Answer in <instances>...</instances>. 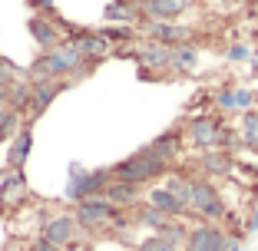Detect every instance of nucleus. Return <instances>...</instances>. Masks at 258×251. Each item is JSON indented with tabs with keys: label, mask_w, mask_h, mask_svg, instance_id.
Returning a JSON list of instances; mask_svg holds the SVG:
<instances>
[{
	"label": "nucleus",
	"mask_w": 258,
	"mask_h": 251,
	"mask_svg": "<svg viewBox=\"0 0 258 251\" xmlns=\"http://www.w3.org/2000/svg\"><path fill=\"white\" fill-rule=\"evenodd\" d=\"M83 73H93V66L83 60V53L76 50L70 40L56 43L53 50H46L33 60V66L27 69V79L37 83V79H67V76H83Z\"/></svg>",
	"instance_id": "obj_1"
},
{
	"label": "nucleus",
	"mask_w": 258,
	"mask_h": 251,
	"mask_svg": "<svg viewBox=\"0 0 258 251\" xmlns=\"http://www.w3.org/2000/svg\"><path fill=\"white\" fill-rule=\"evenodd\" d=\"M113 179H122V182H133V185H146V182H152V179H159V175H166L169 172V162H162L159 155L152 152L149 145L146 149H139V152H133L129 159H122V162H116L113 169Z\"/></svg>",
	"instance_id": "obj_2"
},
{
	"label": "nucleus",
	"mask_w": 258,
	"mask_h": 251,
	"mask_svg": "<svg viewBox=\"0 0 258 251\" xmlns=\"http://www.w3.org/2000/svg\"><path fill=\"white\" fill-rule=\"evenodd\" d=\"M113 179L109 169H86L80 162H70V182H67V192L63 195L70 202H83V198H93V195H103Z\"/></svg>",
	"instance_id": "obj_3"
},
{
	"label": "nucleus",
	"mask_w": 258,
	"mask_h": 251,
	"mask_svg": "<svg viewBox=\"0 0 258 251\" xmlns=\"http://www.w3.org/2000/svg\"><path fill=\"white\" fill-rule=\"evenodd\" d=\"M189 208L199 215V218H205V221L225 218V202H222L219 189H215L212 182H205V179H196V182H192V202H189Z\"/></svg>",
	"instance_id": "obj_4"
},
{
	"label": "nucleus",
	"mask_w": 258,
	"mask_h": 251,
	"mask_svg": "<svg viewBox=\"0 0 258 251\" xmlns=\"http://www.w3.org/2000/svg\"><path fill=\"white\" fill-rule=\"evenodd\" d=\"M67 90V79H37V83H30V103H27V119L37 122L40 116L50 109V103H53L60 93Z\"/></svg>",
	"instance_id": "obj_5"
},
{
	"label": "nucleus",
	"mask_w": 258,
	"mask_h": 251,
	"mask_svg": "<svg viewBox=\"0 0 258 251\" xmlns=\"http://www.w3.org/2000/svg\"><path fill=\"white\" fill-rule=\"evenodd\" d=\"M116 205H109L103 195H93V198H83V202H76V225L80 228H103V225H109V218H113Z\"/></svg>",
	"instance_id": "obj_6"
},
{
	"label": "nucleus",
	"mask_w": 258,
	"mask_h": 251,
	"mask_svg": "<svg viewBox=\"0 0 258 251\" xmlns=\"http://www.w3.org/2000/svg\"><path fill=\"white\" fill-rule=\"evenodd\" d=\"M228 235L219 228V225H199L185 235V251H225Z\"/></svg>",
	"instance_id": "obj_7"
},
{
	"label": "nucleus",
	"mask_w": 258,
	"mask_h": 251,
	"mask_svg": "<svg viewBox=\"0 0 258 251\" xmlns=\"http://www.w3.org/2000/svg\"><path fill=\"white\" fill-rule=\"evenodd\" d=\"M189 139L199 149H215V145L222 142L219 119H212V116H196V119L189 122Z\"/></svg>",
	"instance_id": "obj_8"
},
{
	"label": "nucleus",
	"mask_w": 258,
	"mask_h": 251,
	"mask_svg": "<svg viewBox=\"0 0 258 251\" xmlns=\"http://www.w3.org/2000/svg\"><path fill=\"white\" fill-rule=\"evenodd\" d=\"M189 7H192V0H143L139 14L146 20H179Z\"/></svg>",
	"instance_id": "obj_9"
},
{
	"label": "nucleus",
	"mask_w": 258,
	"mask_h": 251,
	"mask_svg": "<svg viewBox=\"0 0 258 251\" xmlns=\"http://www.w3.org/2000/svg\"><path fill=\"white\" fill-rule=\"evenodd\" d=\"M146 37L152 43H162V46H179V43H185L189 33L175 20H146Z\"/></svg>",
	"instance_id": "obj_10"
},
{
	"label": "nucleus",
	"mask_w": 258,
	"mask_h": 251,
	"mask_svg": "<svg viewBox=\"0 0 258 251\" xmlns=\"http://www.w3.org/2000/svg\"><path fill=\"white\" fill-rule=\"evenodd\" d=\"M27 30H30L33 43H37L40 50H53L56 43H63V40H60V30H56V23H50V17L33 14L30 20H27Z\"/></svg>",
	"instance_id": "obj_11"
},
{
	"label": "nucleus",
	"mask_w": 258,
	"mask_h": 251,
	"mask_svg": "<svg viewBox=\"0 0 258 251\" xmlns=\"http://www.w3.org/2000/svg\"><path fill=\"white\" fill-rule=\"evenodd\" d=\"M43 238H46V241H53L56 248L70 244L76 238V218H73V215H56V218H50L43 225Z\"/></svg>",
	"instance_id": "obj_12"
},
{
	"label": "nucleus",
	"mask_w": 258,
	"mask_h": 251,
	"mask_svg": "<svg viewBox=\"0 0 258 251\" xmlns=\"http://www.w3.org/2000/svg\"><path fill=\"white\" fill-rule=\"evenodd\" d=\"M103 198H106L109 205H116V208H129V205L136 208V202H139V185L122 182V179H109Z\"/></svg>",
	"instance_id": "obj_13"
},
{
	"label": "nucleus",
	"mask_w": 258,
	"mask_h": 251,
	"mask_svg": "<svg viewBox=\"0 0 258 251\" xmlns=\"http://www.w3.org/2000/svg\"><path fill=\"white\" fill-rule=\"evenodd\" d=\"M30 149H33V126H23L7 149V169H23V162L30 159Z\"/></svg>",
	"instance_id": "obj_14"
},
{
	"label": "nucleus",
	"mask_w": 258,
	"mask_h": 251,
	"mask_svg": "<svg viewBox=\"0 0 258 251\" xmlns=\"http://www.w3.org/2000/svg\"><path fill=\"white\" fill-rule=\"evenodd\" d=\"M172 63V46H162V43H152L146 40L139 46V66H149V69H162Z\"/></svg>",
	"instance_id": "obj_15"
},
{
	"label": "nucleus",
	"mask_w": 258,
	"mask_h": 251,
	"mask_svg": "<svg viewBox=\"0 0 258 251\" xmlns=\"http://www.w3.org/2000/svg\"><path fill=\"white\" fill-rule=\"evenodd\" d=\"M149 205L156 208V212L169 215V218H179V215L189 212V208H185L182 202H179V198H175L172 192L166 189V185H162V189H152V192H149Z\"/></svg>",
	"instance_id": "obj_16"
},
{
	"label": "nucleus",
	"mask_w": 258,
	"mask_h": 251,
	"mask_svg": "<svg viewBox=\"0 0 258 251\" xmlns=\"http://www.w3.org/2000/svg\"><path fill=\"white\" fill-rule=\"evenodd\" d=\"M23 195H27V175L20 169H10L0 182V198H4V205H10V202H20Z\"/></svg>",
	"instance_id": "obj_17"
},
{
	"label": "nucleus",
	"mask_w": 258,
	"mask_h": 251,
	"mask_svg": "<svg viewBox=\"0 0 258 251\" xmlns=\"http://www.w3.org/2000/svg\"><path fill=\"white\" fill-rule=\"evenodd\" d=\"M149 149L159 155L162 162H172L175 155H179V149H182V132H175V129L162 132V136H156V139L149 142Z\"/></svg>",
	"instance_id": "obj_18"
},
{
	"label": "nucleus",
	"mask_w": 258,
	"mask_h": 251,
	"mask_svg": "<svg viewBox=\"0 0 258 251\" xmlns=\"http://www.w3.org/2000/svg\"><path fill=\"white\" fill-rule=\"evenodd\" d=\"M27 103H30V79L10 83V90L4 93V106L14 109V113H27Z\"/></svg>",
	"instance_id": "obj_19"
},
{
	"label": "nucleus",
	"mask_w": 258,
	"mask_h": 251,
	"mask_svg": "<svg viewBox=\"0 0 258 251\" xmlns=\"http://www.w3.org/2000/svg\"><path fill=\"white\" fill-rule=\"evenodd\" d=\"M196 63H199V50L192 43L172 46V63H169V66H175L179 73H192V69H196Z\"/></svg>",
	"instance_id": "obj_20"
},
{
	"label": "nucleus",
	"mask_w": 258,
	"mask_h": 251,
	"mask_svg": "<svg viewBox=\"0 0 258 251\" xmlns=\"http://www.w3.org/2000/svg\"><path fill=\"white\" fill-rule=\"evenodd\" d=\"M136 17H139V10L133 4H113L109 0L106 7H103V20L106 23H133Z\"/></svg>",
	"instance_id": "obj_21"
},
{
	"label": "nucleus",
	"mask_w": 258,
	"mask_h": 251,
	"mask_svg": "<svg viewBox=\"0 0 258 251\" xmlns=\"http://www.w3.org/2000/svg\"><path fill=\"white\" fill-rule=\"evenodd\" d=\"M202 169H205L209 175H228V172H232V155L209 149V152L202 155Z\"/></svg>",
	"instance_id": "obj_22"
},
{
	"label": "nucleus",
	"mask_w": 258,
	"mask_h": 251,
	"mask_svg": "<svg viewBox=\"0 0 258 251\" xmlns=\"http://www.w3.org/2000/svg\"><path fill=\"white\" fill-rule=\"evenodd\" d=\"M136 221L143 225V228H152V231H162L169 225V215H162V212H156V208L146 202V205H139L136 208Z\"/></svg>",
	"instance_id": "obj_23"
},
{
	"label": "nucleus",
	"mask_w": 258,
	"mask_h": 251,
	"mask_svg": "<svg viewBox=\"0 0 258 251\" xmlns=\"http://www.w3.org/2000/svg\"><path fill=\"white\" fill-rule=\"evenodd\" d=\"M99 33H103V40H109V46L113 43H133L136 40V33H133V27L129 23H106V27H99Z\"/></svg>",
	"instance_id": "obj_24"
},
{
	"label": "nucleus",
	"mask_w": 258,
	"mask_h": 251,
	"mask_svg": "<svg viewBox=\"0 0 258 251\" xmlns=\"http://www.w3.org/2000/svg\"><path fill=\"white\" fill-rule=\"evenodd\" d=\"M242 142L258 152V109H245L242 113Z\"/></svg>",
	"instance_id": "obj_25"
},
{
	"label": "nucleus",
	"mask_w": 258,
	"mask_h": 251,
	"mask_svg": "<svg viewBox=\"0 0 258 251\" xmlns=\"http://www.w3.org/2000/svg\"><path fill=\"white\" fill-rule=\"evenodd\" d=\"M166 189L172 192V195L179 198V202H182L185 208H189V202H192V179H185V175H169Z\"/></svg>",
	"instance_id": "obj_26"
},
{
	"label": "nucleus",
	"mask_w": 258,
	"mask_h": 251,
	"mask_svg": "<svg viewBox=\"0 0 258 251\" xmlns=\"http://www.w3.org/2000/svg\"><path fill=\"white\" fill-rule=\"evenodd\" d=\"M139 251H179V241L169 238V235H162V231H152V235L139 244Z\"/></svg>",
	"instance_id": "obj_27"
},
{
	"label": "nucleus",
	"mask_w": 258,
	"mask_h": 251,
	"mask_svg": "<svg viewBox=\"0 0 258 251\" xmlns=\"http://www.w3.org/2000/svg\"><path fill=\"white\" fill-rule=\"evenodd\" d=\"M27 7L33 10V14H40V17H50V20H56V4L53 0H23Z\"/></svg>",
	"instance_id": "obj_28"
},
{
	"label": "nucleus",
	"mask_w": 258,
	"mask_h": 251,
	"mask_svg": "<svg viewBox=\"0 0 258 251\" xmlns=\"http://www.w3.org/2000/svg\"><path fill=\"white\" fill-rule=\"evenodd\" d=\"M215 106H219V109H235V90L215 93Z\"/></svg>",
	"instance_id": "obj_29"
},
{
	"label": "nucleus",
	"mask_w": 258,
	"mask_h": 251,
	"mask_svg": "<svg viewBox=\"0 0 258 251\" xmlns=\"http://www.w3.org/2000/svg\"><path fill=\"white\" fill-rule=\"evenodd\" d=\"M251 103H255V93L251 90H235V109H251Z\"/></svg>",
	"instance_id": "obj_30"
},
{
	"label": "nucleus",
	"mask_w": 258,
	"mask_h": 251,
	"mask_svg": "<svg viewBox=\"0 0 258 251\" xmlns=\"http://www.w3.org/2000/svg\"><path fill=\"white\" fill-rule=\"evenodd\" d=\"M248 46H245V43H235V46H228V60H232V63H245V60H248Z\"/></svg>",
	"instance_id": "obj_31"
},
{
	"label": "nucleus",
	"mask_w": 258,
	"mask_h": 251,
	"mask_svg": "<svg viewBox=\"0 0 258 251\" xmlns=\"http://www.w3.org/2000/svg\"><path fill=\"white\" fill-rule=\"evenodd\" d=\"M30 251H60V248H56V244H53V241H46V238H43V235H40V238H37V241H33V244H30Z\"/></svg>",
	"instance_id": "obj_32"
},
{
	"label": "nucleus",
	"mask_w": 258,
	"mask_h": 251,
	"mask_svg": "<svg viewBox=\"0 0 258 251\" xmlns=\"http://www.w3.org/2000/svg\"><path fill=\"white\" fill-rule=\"evenodd\" d=\"M225 251H242V241H238V238H228V244H225Z\"/></svg>",
	"instance_id": "obj_33"
},
{
	"label": "nucleus",
	"mask_w": 258,
	"mask_h": 251,
	"mask_svg": "<svg viewBox=\"0 0 258 251\" xmlns=\"http://www.w3.org/2000/svg\"><path fill=\"white\" fill-rule=\"evenodd\" d=\"M251 69H255V73H258V56H251Z\"/></svg>",
	"instance_id": "obj_34"
},
{
	"label": "nucleus",
	"mask_w": 258,
	"mask_h": 251,
	"mask_svg": "<svg viewBox=\"0 0 258 251\" xmlns=\"http://www.w3.org/2000/svg\"><path fill=\"white\" fill-rule=\"evenodd\" d=\"M113 4H133V0H113Z\"/></svg>",
	"instance_id": "obj_35"
},
{
	"label": "nucleus",
	"mask_w": 258,
	"mask_h": 251,
	"mask_svg": "<svg viewBox=\"0 0 258 251\" xmlns=\"http://www.w3.org/2000/svg\"><path fill=\"white\" fill-rule=\"evenodd\" d=\"M0 212H4V198H0Z\"/></svg>",
	"instance_id": "obj_36"
},
{
	"label": "nucleus",
	"mask_w": 258,
	"mask_h": 251,
	"mask_svg": "<svg viewBox=\"0 0 258 251\" xmlns=\"http://www.w3.org/2000/svg\"><path fill=\"white\" fill-rule=\"evenodd\" d=\"M255 20H258V14H255Z\"/></svg>",
	"instance_id": "obj_37"
}]
</instances>
